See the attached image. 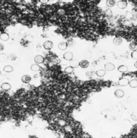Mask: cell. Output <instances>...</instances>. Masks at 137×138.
Returning a JSON list of instances; mask_svg holds the SVG:
<instances>
[{
	"label": "cell",
	"mask_w": 137,
	"mask_h": 138,
	"mask_svg": "<svg viewBox=\"0 0 137 138\" xmlns=\"http://www.w3.org/2000/svg\"><path fill=\"white\" fill-rule=\"evenodd\" d=\"M43 48L46 50H51L54 47V44L52 41H46L44 42L43 44Z\"/></svg>",
	"instance_id": "cell-1"
},
{
	"label": "cell",
	"mask_w": 137,
	"mask_h": 138,
	"mask_svg": "<svg viewBox=\"0 0 137 138\" xmlns=\"http://www.w3.org/2000/svg\"><path fill=\"white\" fill-rule=\"evenodd\" d=\"M128 3L125 0H121V1H119L117 3V7L121 9V10H124V9L126 8L127 7Z\"/></svg>",
	"instance_id": "cell-2"
},
{
	"label": "cell",
	"mask_w": 137,
	"mask_h": 138,
	"mask_svg": "<svg viewBox=\"0 0 137 138\" xmlns=\"http://www.w3.org/2000/svg\"><path fill=\"white\" fill-rule=\"evenodd\" d=\"M115 65L111 62H108V63H106L104 65V69L108 72H112L115 69Z\"/></svg>",
	"instance_id": "cell-3"
},
{
	"label": "cell",
	"mask_w": 137,
	"mask_h": 138,
	"mask_svg": "<svg viewBox=\"0 0 137 138\" xmlns=\"http://www.w3.org/2000/svg\"><path fill=\"white\" fill-rule=\"evenodd\" d=\"M63 57L65 60L67 61H72L73 59V53L71 52H70V51L66 52L64 54Z\"/></svg>",
	"instance_id": "cell-4"
},
{
	"label": "cell",
	"mask_w": 137,
	"mask_h": 138,
	"mask_svg": "<svg viewBox=\"0 0 137 138\" xmlns=\"http://www.w3.org/2000/svg\"><path fill=\"white\" fill-rule=\"evenodd\" d=\"M129 80L125 78H123L122 79H120L118 81V84L119 85L121 86H125L128 85Z\"/></svg>",
	"instance_id": "cell-5"
},
{
	"label": "cell",
	"mask_w": 137,
	"mask_h": 138,
	"mask_svg": "<svg viewBox=\"0 0 137 138\" xmlns=\"http://www.w3.org/2000/svg\"><path fill=\"white\" fill-rule=\"evenodd\" d=\"M114 96L118 98H121L125 95V92L121 89H117L114 92Z\"/></svg>",
	"instance_id": "cell-6"
},
{
	"label": "cell",
	"mask_w": 137,
	"mask_h": 138,
	"mask_svg": "<svg viewBox=\"0 0 137 138\" xmlns=\"http://www.w3.org/2000/svg\"><path fill=\"white\" fill-rule=\"evenodd\" d=\"M1 88L4 91H9L11 89V85L10 83L5 82L1 85Z\"/></svg>",
	"instance_id": "cell-7"
},
{
	"label": "cell",
	"mask_w": 137,
	"mask_h": 138,
	"mask_svg": "<svg viewBox=\"0 0 137 138\" xmlns=\"http://www.w3.org/2000/svg\"><path fill=\"white\" fill-rule=\"evenodd\" d=\"M34 61L36 63L40 64L43 63L44 61H45V59H44V57L41 55H37L35 57Z\"/></svg>",
	"instance_id": "cell-8"
},
{
	"label": "cell",
	"mask_w": 137,
	"mask_h": 138,
	"mask_svg": "<svg viewBox=\"0 0 137 138\" xmlns=\"http://www.w3.org/2000/svg\"><path fill=\"white\" fill-rule=\"evenodd\" d=\"M89 64H90L89 62L86 60H83L81 61V62H79V63L78 64L79 66H80L81 68L84 69L88 68L89 66Z\"/></svg>",
	"instance_id": "cell-9"
},
{
	"label": "cell",
	"mask_w": 137,
	"mask_h": 138,
	"mask_svg": "<svg viewBox=\"0 0 137 138\" xmlns=\"http://www.w3.org/2000/svg\"><path fill=\"white\" fill-rule=\"evenodd\" d=\"M21 80L23 83L27 84L30 82L31 80H32V78H31L29 74H24L22 75V77L21 78Z\"/></svg>",
	"instance_id": "cell-10"
},
{
	"label": "cell",
	"mask_w": 137,
	"mask_h": 138,
	"mask_svg": "<svg viewBox=\"0 0 137 138\" xmlns=\"http://www.w3.org/2000/svg\"><path fill=\"white\" fill-rule=\"evenodd\" d=\"M68 47V43L67 42H62L59 43L58 45V48L61 51H64L67 49V48Z\"/></svg>",
	"instance_id": "cell-11"
},
{
	"label": "cell",
	"mask_w": 137,
	"mask_h": 138,
	"mask_svg": "<svg viewBox=\"0 0 137 138\" xmlns=\"http://www.w3.org/2000/svg\"><path fill=\"white\" fill-rule=\"evenodd\" d=\"M9 39V35L7 33H3L0 34V39L4 42L8 41Z\"/></svg>",
	"instance_id": "cell-12"
},
{
	"label": "cell",
	"mask_w": 137,
	"mask_h": 138,
	"mask_svg": "<svg viewBox=\"0 0 137 138\" xmlns=\"http://www.w3.org/2000/svg\"><path fill=\"white\" fill-rule=\"evenodd\" d=\"M106 74V71L105 69L98 70H97L95 73V74L97 76H98V77H100V78L104 77V75Z\"/></svg>",
	"instance_id": "cell-13"
},
{
	"label": "cell",
	"mask_w": 137,
	"mask_h": 138,
	"mask_svg": "<svg viewBox=\"0 0 137 138\" xmlns=\"http://www.w3.org/2000/svg\"><path fill=\"white\" fill-rule=\"evenodd\" d=\"M128 85L132 88H137V79H132L129 81Z\"/></svg>",
	"instance_id": "cell-14"
},
{
	"label": "cell",
	"mask_w": 137,
	"mask_h": 138,
	"mask_svg": "<svg viewBox=\"0 0 137 138\" xmlns=\"http://www.w3.org/2000/svg\"><path fill=\"white\" fill-rule=\"evenodd\" d=\"M40 66L37 63L34 64L33 65H32L30 67V70L33 71V72H39V71L40 70Z\"/></svg>",
	"instance_id": "cell-15"
},
{
	"label": "cell",
	"mask_w": 137,
	"mask_h": 138,
	"mask_svg": "<svg viewBox=\"0 0 137 138\" xmlns=\"http://www.w3.org/2000/svg\"><path fill=\"white\" fill-rule=\"evenodd\" d=\"M128 70V67L127 66L124 65L119 66L118 68V70L120 73L127 72Z\"/></svg>",
	"instance_id": "cell-16"
},
{
	"label": "cell",
	"mask_w": 137,
	"mask_h": 138,
	"mask_svg": "<svg viewBox=\"0 0 137 138\" xmlns=\"http://www.w3.org/2000/svg\"><path fill=\"white\" fill-rule=\"evenodd\" d=\"M123 42V39L121 37H116L114 38L113 40V43L115 44V45L117 46H119L121 45V44Z\"/></svg>",
	"instance_id": "cell-17"
},
{
	"label": "cell",
	"mask_w": 137,
	"mask_h": 138,
	"mask_svg": "<svg viewBox=\"0 0 137 138\" xmlns=\"http://www.w3.org/2000/svg\"><path fill=\"white\" fill-rule=\"evenodd\" d=\"M106 5L108 7H113L116 5V1L115 0H107Z\"/></svg>",
	"instance_id": "cell-18"
},
{
	"label": "cell",
	"mask_w": 137,
	"mask_h": 138,
	"mask_svg": "<svg viewBox=\"0 0 137 138\" xmlns=\"http://www.w3.org/2000/svg\"><path fill=\"white\" fill-rule=\"evenodd\" d=\"M3 71L4 72L9 73L14 71V68L11 65H6L3 68Z\"/></svg>",
	"instance_id": "cell-19"
},
{
	"label": "cell",
	"mask_w": 137,
	"mask_h": 138,
	"mask_svg": "<svg viewBox=\"0 0 137 138\" xmlns=\"http://www.w3.org/2000/svg\"><path fill=\"white\" fill-rule=\"evenodd\" d=\"M74 68H75L74 67H73L72 66H68V67H66L64 69V72L66 74H72L74 72Z\"/></svg>",
	"instance_id": "cell-20"
},
{
	"label": "cell",
	"mask_w": 137,
	"mask_h": 138,
	"mask_svg": "<svg viewBox=\"0 0 137 138\" xmlns=\"http://www.w3.org/2000/svg\"><path fill=\"white\" fill-rule=\"evenodd\" d=\"M129 49L130 50L134 51L137 49V44L136 43L132 42L129 44Z\"/></svg>",
	"instance_id": "cell-21"
},
{
	"label": "cell",
	"mask_w": 137,
	"mask_h": 138,
	"mask_svg": "<svg viewBox=\"0 0 137 138\" xmlns=\"http://www.w3.org/2000/svg\"><path fill=\"white\" fill-rule=\"evenodd\" d=\"M8 59V56L5 53H2L0 54V61L5 62Z\"/></svg>",
	"instance_id": "cell-22"
},
{
	"label": "cell",
	"mask_w": 137,
	"mask_h": 138,
	"mask_svg": "<svg viewBox=\"0 0 137 138\" xmlns=\"http://www.w3.org/2000/svg\"><path fill=\"white\" fill-rule=\"evenodd\" d=\"M131 58L133 59L134 60H137V50H134L132 51V52L131 53Z\"/></svg>",
	"instance_id": "cell-23"
},
{
	"label": "cell",
	"mask_w": 137,
	"mask_h": 138,
	"mask_svg": "<svg viewBox=\"0 0 137 138\" xmlns=\"http://www.w3.org/2000/svg\"><path fill=\"white\" fill-rule=\"evenodd\" d=\"M67 42L68 43V46H69V47H72L74 45V44H75V42H74V41H73V39H69Z\"/></svg>",
	"instance_id": "cell-24"
},
{
	"label": "cell",
	"mask_w": 137,
	"mask_h": 138,
	"mask_svg": "<svg viewBox=\"0 0 137 138\" xmlns=\"http://www.w3.org/2000/svg\"><path fill=\"white\" fill-rule=\"evenodd\" d=\"M4 48H5V47H4V44L0 42V51H2L4 50Z\"/></svg>",
	"instance_id": "cell-25"
},
{
	"label": "cell",
	"mask_w": 137,
	"mask_h": 138,
	"mask_svg": "<svg viewBox=\"0 0 137 138\" xmlns=\"http://www.w3.org/2000/svg\"><path fill=\"white\" fill-rule=\"evenodd\" d=\"M39 1L42 4H46L50 1V0H39Z\"/></svg>",
	"instance_id": "cell-26"
},
{
	"label": "cell",
	"mask_w": 137,
	"mask_h": 138,
	"mask_svg": "<svg viewBox=\"0 0 137 138\" xmlns=\"http://www.w3.org/2000/svg\"><path fill=\"white\" fill-rule=\"evenodd\" d=\"M134 66H135V67H136V68H137V61L135 63Z\"/></svg>",
	"instance_id": "cell-27"
},
{
	"label": "cell",
	"mask_w": 137,
	"mask_h": 138,
	"mask_svg": "<svg viewBox=\"0 0 137 138\" xmlns=\"http://www.w3.org/2000/svg\"><path fill=\"white\" fill-rule=\"evenodd\" d=\"M53 1V0H50V1Z\"/></svg>",
	"instance_id": "cell-28"
},
{
	"label": "cell",
	"mask_w": 137,
	"mask_h": 138,
	"mask_svg": "<svg viewBox=\"0 0 137 138\" xmlns=\"http://www.w3.org/2000/svg\"><path fill=\"white\" fill-rule=\"evenodd\" d=\"M58 1H63V0H58Z\"/></svg>",
	"instance_id": "cell-29"
}]
</instances>
